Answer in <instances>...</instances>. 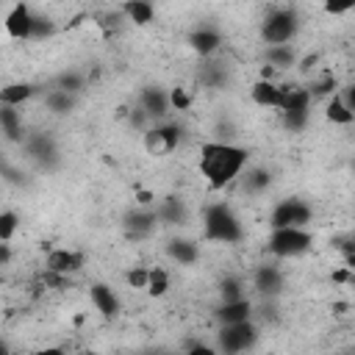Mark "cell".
<instances>
[{"instance_id":"6da1fadb","label":"cell","mask_w":355,"mask_h":355,"mask_svg":"<svg viewBox=\"0 0 355 355\" xmlns=\"http://www.w3.org/2000/svg\"><path fill=\"white\" fill-rule=\"evenodd\" d=\"M247 161H250V153L244 147H236L227 141H205V144H200L197 166L211 189H222L241 175Z\"/></svg>"},{"instance_id":"7a4b0ae2","label":"cell","mask_w":355,"mask_h":355,"mask_svg":"<svg viewBox=\"0 0 355 355\" xmlns=\"http://www.w3.org/2000/svg\"><path fill=\"white\" fill-rule=\"evenodd\" d=\"M202 236L208 241L236 244V241H241L244 230H241V222L227 202H211L202 214Z\"/></svg>"},{"instance_id":"3957f363","label":"cell","mask_w":355,"mask_h":355,"mask_svg":"<svg viewBox=\"0 0 355 355\" xmlns=\"http://www.w3.org/2000/svg\"><path fill=\"white\" fill-rule=\"evenodd\" d=\"M311 244H313V236L305 227H280V230H272L266 250L275 258H300L311 250Z\"/></svg>"},{"instance_id":"277c9868","label":"cell","mask_w":355,"mask_h":355,"mask_svg":"<svg viewBox=\"0 0 355 355\" xmlns=\"http://www.w3.org/2000/svg\"><path fill=\"white\" fill-rule=\"evenodd\" d=\"M297 14L288 11V8H275L263 25H261V39L269 44V47H277V44H288L294 36H297Z\"/></svg>"},{"instance_id":"5b68a950","label":"cell","mask_w":355,"mask_h":355,"mask_svg":"<svg viewBox=\"0 0 355 355\" xmlns=\"http://www.w3.org/2000/svg\"><path fill=\"white\" fill-rule=\"evenodd\" d=\"M216 341H219V349L225 355H239V352L250 349L258 341V327L252 324V319L250 322H239V324H225L219 330Z\"/></svg>"},{"instance_id":"8992f818","label":"cell","mask_w":355,"mask_h":355,"mask_svg":"<svg viewBox=\"0 0 355 355\" xmlns=\"http://www.w3.org/2000/svg\"><path fill=\"white\" fill-rule=\"evenodd\" d=\"M308 222H311V208L302 200H283L269 214L272 230H280V227H305Z\"/></svg>"},{"instance_id":"52a82bcc","label":"cell","mask_w":355,"mask_h":355,"mask_svg":"<svg viewBox=\"0 0 355 355\" xmlns=\"http://www.w3.org/2000/svg\"><path fill=\"white\" fill-rule=\"evenodd\" d=\"M180 141V128L178 125H155V128H147L144 130V150L147 155H155V158H164L169 155Z\"/></svg>"},{"instance_id":"ba28073f","label":"cell","mask_w":355,"mask_h":355,"mask_svg":"<svg viewBox=\"0 0 355 355\" xmlns=\"http://www.w3.org/2000/svg\"><path fill=\"white\" fill-rule=\"evenodd\" d=\"M86 263V255L78 252V250H50L47 258H44V272H53V275H75L80 272Z\"/></svg>"},{"instance_id":"9c48e42d","label":"cell","mask_w":355,"mask_h":355,"mask_svg":"<svg viewBox=\"0 0 355 355\" xmlns=\"http://www.w3.org/2000/svg\"><path fill=\"white\" fill-rule=\"evenodd\" d=\"M31 17H33V11H31V6H25V3H17V6H11V11L6 14V33L11 36V39H31Z\"/></svg>"},{"instance_id":"30bf717a","label":"cell","mask_w":355,"mask_h":355,"mask_svg":"<svg viewBox=\"0 0 355 355\" xmlns=\"http://www.w3.org/2000/svg\"><path fill=\"white\" fill-rule=\"evenodd\" d=\"M89 300H92V305H94V311H97L100 316H105V319L119 316V297L114 294L111 286L94 283V286L89 288Z\"/></svg>"},{"instance_id":"8fae6325","label":"cell","mask_w":355,"mask_h":355,"mask_svg":"<svg viewBox=\"0 0 355 355\" xmlns=\"http://www.w3.org/2000/svg\"><path fill=\"white\" fill-rule=\"evenodd\" d=\"M155 222H158L155 208H136L133 214L125 216V230L133 239H147L155 230Z\"/></svg>"},{"instance_id":"7c38bea8","label":"cell","mask_w":355,"mask_h":355,"mask_svg":"<svg viewBox=\"0 0 355 355\" xmlns=\"http://www.w3.org/2000/svg\"><path fill=\"white\" fill-rule=\"evenodd\" d=\"M141 111L147 119H161L169 114V100H166V92L158 89V86H147L141 89Z\"/></svg>"},{"instance_id":"4fadbf2b","label":"cell","mask_w":355,"mask_h":355,"mask_svg":"<svg viewBox=\"0 0 355 355\" xmlns=\"http://www.w3.org/2000/svg\"><path fill=\"white\" fill-rule=\"evenodd\" d=\"M250 97L261 108H280V103H283V86H277L272 80H255L252 89H250Z\"/></svg>"},{"instance_id":"5bb4252c","label":"cell","mask_w":355,"mask_h":355,"mask_svg":"<svg viewBox=\"0 0 355 355\" xmlns=\"http://www.w3.org/2000/svg\"><path fill=\"white\" fill-rule=\"evenodd\" d=\"M252 286H255L258 294L275 297V294H280V288H283V275H280L277 266H258L255 275H252Z\"/></svg>"},{"instance_id":"9a60e30c","label":"cell","mask_w":355,"mask_h":355,"mask_svg":"<svg viewBox=\"0 0 355 355\" xmlns=\"http://www.w3.org/2000/svg\"><path fill=\"white\" fill-rule=\"evenodd\" d=\"M311 108V94L302 86H283V103H280V114H308Z\"/></svg>"},{"instance_id":"2e32d148","label":"cell","mask_w":355,"mask_h":355,"mask_svg":"<svg viewBox=\"0 0 355 355\" xmlns=\"http://www.w3.org/2000/svg\"><path fill=\"white\" fill-rule=\"evenodd\" d=\"M216 319L225 324H239V322H250L252 319V302L250 300H236V302H222L216 311Z\"/></svg>"},{"instance_id":"e0dca14e","label":"cell","mask_w":355,"mask_h":355,"mask_svg":"<svg viewBox=\"0 0 355 355\" xmlns=\"http://www.w3.org/2000/svg\"><path fill=\"white\" fill-rule=\"evenodd\" d=\"M189 44H191L194 53H200V55H211V53L219 50V44H222V33H219L216 28H200V31H194V33L189 36Z\"/></svg>"},{"instance_id":"ac0fdd59","label":"cell","mask_w":355,"mask_h":355,"mask_svg":"<svg viewBox=\"0 0 355 355\" xmlns=\"http://www.w3.org/2000/svg\"><path fill=\"white\" fill-rule=\"evenodd\" d=\"M166 255H169L172 261H178V263H183V266H191V263L197 261L200 250H197V244L189 241V239H172V241L166 244Z\"/></svg>"},{"instance_id":"d6986e66","label":"cell","mask_w":355,"mask_h":355,"mask_svg":"<svg viewBox=\"0 0 355 355\" xmlns=\"http://www.w3.org/2000/svg\"><path fill=\"white\" fill-rule=\"evenodd\" d=\"M0 133H3L8 141H19V139H22V119H19L17 108L0 105Z\"/></svg>"},{"instance_id":"ffe728a7","label":"cell","mask_w":355,"mask_h":355,"mask_svg":"<svg viewBox=\"0 0 355 355\" xmlns=\"http://www.w3.org/2000/svg\"><path fill=\"white\" fill-rule=\"evenodd\" d=\"M155 216H158V222L178 225V222H183V219H186V205H183V200H180V197H166V200L158 205Z\"/></svg>"},{"instance_id":"44dd1931","label":"cell","mask_w":355,"mask_h":355,"mask_svg":"<svg viewBox=\"0 0 355 355\" xmlns=\"http://www.w3.org/2000/svg\"><path fill=\"white\" fill-rule=\"evenodd\" d=\"M31 94H33V86H31V83H6V86L0 89V105L17 108L19 103L31 100Z\"/></svg>"},{"instance_id":"7402d4cb","label":"cell","mask_w":355,"mask_h":355,"mask_svg":"<svg viewBox=\"0 0 355 355\" xmlns=\"http://www.w3.org/2000/svg\"><path fill=\"white\" fill-rule=\"evenodd\" d=\"M324 116H327L333 125H352V122H355V114L344 105L341 94H333V97H330V103H327V108H324Z\"/></svg>"},{"instance_id":"603a6c76","label":"cell","mask_w":355,"mask_h":355,"mask_svg":"<svg viewBox=\"0 0 355 355\" xmlns=\"http://www.w3.org/2000/svg\"><path fill=\"white\" fill-rule=\"evenodd\" d=\"M297 61V53L291 44H277V47H266V64L275 67V69H283V67H291Z\"/></svg>"},{"instance_id":"cb8c5ba5","label":"cell","mask_w":355,"mask_h":355,"mask_svg":"<svg viewBox=\"0 0 355 355\" xmlns=\"http://www.w3.org/2000/svg\"><path fill=\"white\" fill-rule=\"evenodd\" d=\"M150 297H164L169 291V275L166 269L161 266H150L147 269V288H144Z\"/></svg>"},{"instance_id":"d4e9b609","label":"cell","mask_w":355,"mask_h":355,"mask_svg":"<svg viewBox=\"0 0 355 355\" xmlns=\"http://www.w3.org/2000/svg\"><path fill=\"white\" fill-rule=\"evenodd\" d=\"M122 11L128 14V19H133L136 25H147V22H153V6L150 3H141V0H133V3H125L122 6Z\"/></svg>"},{"instance_id":"484cf974","label":"cell","mask_w":355,"mask_h":355,"mask_svg":"<svg viewBox=\"0 0 355 355\" xmlns=\"http://www.w3.org/2000/svg\"><path fill=\"white\" fill-rule=\"evenodd\" d=\"M44 103H47V108H50L53 114H67V111L75 105V97L67 94V92H61V89H53Z\"/></svg>"},{"instance_id":"4316f807","label":"cell","mask_w":355,"mask_h":355,"mask_svg":"<svg viewBox=\"0 0 355 355\" xmlns=\"http://www.w3.org/2000/svg\"><path fill=\"white\" fill-rule=\"evenodd\" d=\"M219 297H222V302H236V300H244L241 280H239V277H222V283H219Z\"/></svg>"},{"instance_id":"83f0119b","label":"cell","mask_w":355,"mask_h":355,"mask_svg":"<svg viewBox=\"0 0 355 355\" xmlns=\"http://www.w3.org/2000/svg\"><path fill=\"white\" fill-rule=\"evenodd\" d=\"M53 31H55V25H53L50 17H44V14H33L31 17V39H44Z\"/></svg>"},{"instance_id":"f1b7e54d","label":"cell","mask_w":355,"mask_h":355,"mask_svg":"<svg viewBox=\"0 0 355 355\" xmlns=\"http://www.w3.org/2000/svg\"><path fill=\"white\" fill-rule=\"evenodd\" d=\"M19 227V216L14 211H0V241H11Z\"/></svg>"},{"instance_id":"f546056e","label":"cell","mask_w":355,"mask_h":355,"mask_svg":"<svg viewBox=\"0 0 355 355\" xmlns=\"http://www.w3.org/2000/svg\"><path fill=\"white\" fill-rule=\"evenodd\" d=\"M269 183H272V175H269L266 169H252V172L244 178V189H247V191H263Z\"/></svg>"},{"instance_id":"4dcf8cb0","label":"cell","mask_w":355,"mask_h":355,"mask_svg":"<svg viewBox=\"0 0 355 355\" xmlns=\"http://www.w3.org/2000/svg\"><path fill=\"white\" fill-rule=\"evenodd\" d=\"M333 92H336V78H333V75H324V78L313 80V83H311V89H308L311 100H313V97H324V94H333Z\"/></svg>"},{"instance_id":"1f68e13d","label":"cell","mask_w":355,"mask_h":355,"mask_svg":"<svg viewBox=\"0 0 355 355\" xmlns=\"http://www.w3.org/2000/svg\"><path fill=\"white\" fill-rule=\"evenodd\" d=\"M166 100H169V108H178V111H186L189 105H191V94L186 92V89H172L169 94H166Z\"/></svg>"},{"instance_id":"d6a6232c","label":"cell","mask_w":355,"mask_h":355,"mask_svg":"<svg viewBox=\"0 0 355 355\" xmlns=\"http://www.w3.org/2000/svg\"><path fill=\"white\" fill-rule=\"evenodd\" d=\"M58 89H61V92H67V94H75V92H80V89H83V78H80V75H75V72H67V75H61V78H58Z\"/></svg>"},{"instance_id":"836d02e7","label":"cell","mask_w":355,"mask_h":355,"mask_svg":"<svg viewBox=\"0 0 355 355\" xmlns=\"http://www.w3.org/2000/svg\"><path fill=\"white\" fill-rule=\"evenodd\" d=\"M125 280H128L130 288H147V266H133L125 275Z\"/></svg>"},{"instance_id":"e575fe53","label":"cell","mask_w":355,"mask_h":355,"mask_svg":"<svg viewBox=\"0 0 355 355\" xmlns=\"http://www.w3.org/2000/svg\"><path fill=\"white\" fill-rule=\"evenodd\" d=\"M133 200H136V208H153L155 194H153V191H147V189H139V191L133 194Z\"/></svg>"},{"instance_id":"d590c367","label":"cell","mask_w":355,"mask_h":355,"mask_svg":"<svg viewBox=\"0 0 355 355\" xmlns=\"http://www.w3.org/2000/svg\"><path fill=\"white\" fill-rule=\"evenodd\" d=\"M349 8H352V3H327V6H324V11H327V14H333V17L347 14Z\"/></svg>"},{"instance_id":"8d00e7d4","label":"cell","mask_w":355,"mask_h":355,"mask_svg":"<svg viewBox=\"0 0 355 355\" xmlns=\"http://www.w3.org/2000/svg\"><path fill=\"white\" fill-rule=\"evenodd\" d=\"M333 283H352V269L349 266H341L333 272Z\"/></svg>"},{"instance_id":"74e56055","label":"cell","mask_w":355,"mask_h":355,"mask_svg":"<svg viewBox=\"0 0 355 355\" xmlns=\"http://www.w3.org/2000/svg\"><path fill=\"white\" fill-rule=\"evenodd\" d=\"M186 355H219V352H216L214 347H208V344H194Z\"/></svg>"},{"instance_id":"f35d334b","label":"cell","mask_w":355,"mask_h":355,"mask_svg":"<svg viewBox=\"0 0 355 355\" xmlns=\"http://www.w3.org/2000/svg\"><path fill=\"white\" fill-rule=\"evenodd\" d=\"M11 261V247H8V241H0V266H6Z\"/></svg>"},{"instance_id":"ab89813d","label":"cell","mask_w":355,"mask_h":355,"mask_svg":"<svg viewBox=\"0 0 355 355\" xmlns=\"http://www.w3.org/2000/svg\"><path fill=\"white\" fill-rule=\"evenodd\" d=\"M275 72H277L275 67H269V64H263V67H261V78H258V80H272V78H275Z\"/></svg>"},{"instance_id":"60d3db41","label":"cell","mask_w":355,"mask_h":355,"mask_svg":"<svg viewBox=\"0 0 355 355\" xmlns=\"http://www.w3.org/2000/svg\"><path fill=\"white\" fill-rule=\"evenodd\" d=\"M33 355H64V349L61 347H44V349H36Z\"/></svg>"},{"instance_id":"b9f144b4","label":"cell","mask_w":355,"mask_h":355,"mask_svg":"<svg viewBox=\"0 0 355 355\" xmlns=\"http://www.w3.org/2000/svg\"><path fill=\"white\" fill-rule=\"evenodd\" d=\"M313 64H316V55H311V58H305V61H302V72H308V69H311Z\"/></svg>"},{"instance_id":"7bdbcfd3","label":"cell","mask_w":355,"mask_h":355,"mask_svg":"<svg viewBox=\"0 0 355 355\" xmlns=\"http://www.w3.org/2000/svg\"><path fill=\"white\" fill-rule=\"evenodd\" d=\"M0 355H8V347H6V341H0Z\"/></svg>"},{"instance_id":"ee69618b","label":"cell","mask_w":355,"mask_h":355,"mask_svg":"<svg viewBox=\"0 0 355 355\" xmlns=\"http://www.w3.org/2000/svg\"><path fill=\"white\" fill-rule=\"evenodd\" d=\"M78 355H97V352H92V349H83V352H78Z\"/></svg>"}]
</instances>
